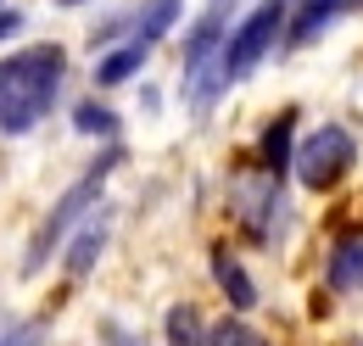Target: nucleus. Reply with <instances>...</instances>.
Instances as JSON below:
<instances>
[{
    "instance_id": "obj_1",
    "label": "nucleus",
    "mask_w": 363,
    "mask_h": 346,
    "mask_svg": "<svg viewBox=\"0 0 363 346\" xmlns=\"http://www.w3.org/2000/svg\"><path fill=\"white\" fill-rule=\"evenodd\" d=\"M62 73H67L62 45H23L0 56V134L40 129V118H50L62 95Z\"/></svg>"
},
{
    "instance_id": "obj_2",
    "label": "nucleus",
    "mask_w": 363,
    "mask_h": 346,
    "mask_svg": "<svg viewBox=\"0 0 363 346\" xmlns=\"http://www.w3.org/2000/svg\"><path fill=\"white\" fill-rule=\"evenodd\" d=\"M123 162V151H106L101 162H95L90 173H79L56 201H50V213L40 218V229H34V240H28V257H23V274H40L50 262V252L62 246V235L73 229V223H84L90 218V207L101 201V190H106V179H112V168Z\"/></svg>"
},
{
    "instance_id": "obj_3",
    "label": "nucleus",
    "mask_w": 363,
    "mask_h": 346,
    "mask_svg": "<svg viewBox=\"0 0 363 346\" xmlns=\"http://www.w3.org/2000/svg\"><path fill=\"white\" fill-rule=\"evenodd\" d=\"M285 6H291V0H257V6L240 17V28H229V45H224V84L252 79V67H257V62L274 50L279 28H285Z\"/></svg>"
},
{
    "instance_id": "obj_4",
    "label": "nucleus",
    "mask_w": 363,
    "mask_h": 346,
    "mask_svg": "<svg viewBox=\"0 0 363 346\" xmlns=\"http://www.w3.org/2000/svg\"><path fill=\"white\" fill-rule=\"evenodd\" d=\"M352 162H358V140L341 129V123H318V129L296 145L291 173H296L308 190H335V184L352 173Z\"/></svg>"
},
{
    "instance_id": "obj_5",
    "label": "nucleus",
    "mask_w": 363,
    "mask_h": 346,
    "mask_svg": "<svg viewBox=\"0 0 363 346\" xmlns=\"http://www.w3.org/2000/svg\"><path fill=\"white\" fill-rule=\"evenodd\" d=\"M279 207H285V196H279V179H269V173H257V179H240V184H235V213L252 223V235H263V240H269Z\"/></svg>"
},
{
    "instance_id": "obj_6",
    "label": "nucleus",
    "mask_w": 363,
    "mask_h": 346,
    "mask_svg": "<svg viewBox=\"0 0 363 346\" xmlns=\"http://www.w3.org/2000/svg\"><path fill=\"white\" fill-rule=\"evenodd\" d=\"M352 6H363V0H302V11L285 23V28H291L285 40H291V45H313L318 34H324L341 11H352Z\"/></svg>"
},
{
    "instance_id": "obj_7",
    "label": "nucleus",
    "mask_w": 363,
    "mask_h": 346,
    "mask_svg": "<svg viewBox=\"0 0 363 346\" xmlns=\"http://www.w3.org/2000/svg\"><path fill=\"white\" fill-rule=\"evenodd\" d=\"M213 279H218V291H224L240 313H252V307H257V285H252V274L235 262L229 246H213Z\"/></svg>"
},
{
    "instance_id": "obj_8",
    "label": "nucleus",
    "mask_w": 363,
    "mask_h": 346,
    "mask_svg": "<svg viewBox=\"0 0 363 346\" xmlns=\"http://www.w3.org/2000/svg\"><path fill=\"white\" fill-rule=\"evenodd\" d=\"M291 134H296V112H279L269 129H263V145H257V162H263V173L269 179H279V173L296 162V151H291Z\"/></svg>"
},
{
    "instance_id": "obj_9",
    "label": "nucleus",
    "mask_w": 363,
    "mask_h": 346,
    "mask_svg": "<svg viewBox=\"0 0 363 346\" xmlns=\"http://www.w3.org/2000/svg\"><path fill=\"white\" fill-rule=\"evenodd\" d=\"M162 335H168V346H218V330H213V324H207L190 302H174V307H168Z\"/></svg>"
},
{
    "instance_id": "obj_10",
    "label": "nucleus",
    "mask_w": 363,
    "mask_h": 346,
    "mask_svg": "<svg viewBox=\"0 0 363 346\" xmlns=\"http://www.w3.org/2000/svg\"><path fill=\"white\" fill-rule=\"evenodd\" d=\"M145 56H151V45H145V40H129V45H118V50H106V56L95 62V84H101V89L129 84L140 67H145Z\"/></svg>"
},
{
    "instance_id": "obj_11",
    "label": "nucleus",
    "mask_w": 363,
    "mask_h": 346,
    "mask_svg": "<svg viewBox=\"0 0 363 346\" xmlns=\"http://www.w3.org/2000/svg\"><path fill=\"white\" fill-rule=\"evenodd\" d=\"M330 285L335 291H363V235H347L330 252Z\"/></svg>"
},
{
    "instance_id": "obj_12",
    "label": "nucleus",
    "mask_w": 363,
    "mask_h": 346,
    "mask_svg": "<svg viewBox=\"0 0 363 346\" xmlns=\"http://www.w3.org/2000/svg\"><path fill=\"white\" fill-rule=\"evenodd\" d=\"M101 246H106V218H95L79 229V240H73V257H67V274H90L95 257H101Z\"/></svg>"
},
{
    "instance_id": "obj_13",
    "label": "nucleus",
    "mask_w": 363,
    "mask_h": 346,
    "mask_svg": "<svg viewBox=\"0 0 363 346\" xmlns=\"http://www.w3.org/2000/svg\"><path fill=\"white\" fill-rule=\"evenodd\" d=\"M174 23H179V0H145V11H140V40L157 45Z\"/></svg>"
},
{
    "instance_id": "obj_14",
    "label": "nucleus",
    "mask_w": 363,
    "mask_h": 346,
    "mask_svg": "<svg viewBox=\"0 0 363 346\" xmlns=\"http://www.w3.org/2000/svg\"><path fill=\"white\" fill-rule=\"evenodd\" d=\"M73 129H79V134H112V129H118V118H112L101 101H79V106H73Z\"/></svg>"
},
{
    "instance_id": "obj_15",
    "label": "nucleus",
    "mask_w": 363,
    "mask_h": 346,
    "mask_svg": "<svg viewBox=\"0 0 363 346\" xmlns=\"http://www.w3.org/2000/svg\"><path fill=\"white\" fill-rule=\"evenodd\" d=\"M218 346H269V341H263L252 324H240V318H224V324H218Z\"/></svg>"
},
{
    "instance_id": "obj_16",
    "label": "nucleus",
    "mask_w": 363,
    "mask_h": 346,
    "mask_svg": "<svg viewBox=\"0 0 363 346\" xmlns=\"http://www.w3.org/2000/svg\"><path fill=\"white\" fill-rule=\"evenodd\" d=\"M0 346H34V324H6Z\"/></svg>"
},
{
    "instance_id": "obj_17",
    "label": "nucleus",
    "mask_w": 363,
    "mask_h": 346,
    "mask_svg": "<svg viewBox=\"0 0 363 346\" xmlns=\"http://www.w3.org/2000/svg\"><path fill=\"white\" fill-rule=\"evenodd\" d=\"M17 28H23V11H0V45L11 40V34H17Z\"/></svg>"
},
{
    "instance_id": "obj_18",
    "label": "nucleus",
    "mask_w": 363,
    "mask_h": 346,
    "mask_svg": "<svg viewBox=\"0 0 363 346\" xmlns=\"http://www.w3.org/2000/svg\"><path fill=\"white\" fill-rule=\"evenodd\" d=\"M106 346H135V341H129V335H123L118 324H106Z\"/></svg>"
},
{
    "instance_id": "obj_19",
    "label": "nucleus",
    "mask_w": 363,
    "mask_h": 346,
    "mask_svg": "<svg viewBox=\"0 0 363 346\" xmlns=\"http://www.w3.org/2000/svg\"><path fill=\"white\" fill-rule=\"evenodd\" d=\"M62 6H84V0H62Z\"/></svg>"
},
{
    "instance_id": "obj_20",
    "label": "nucleus",
    "mask_w": 363,
    "mask_h": 346,
    "mask_svg": "<svg viewBox=\"0 0 363 346\" xmlns=\"http://www.w3.org/2000/svg\"><path fill=\"white\" fill-rule=\"evenodd\" d=\"M0 335H6V324H0Z\"/></svg>"
}]
</instances>
